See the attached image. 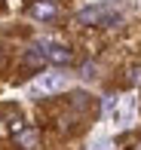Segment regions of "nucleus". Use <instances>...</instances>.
I'll return each instance as SVG.
<instances>
[{"label":"nucleus","instance_id":"nucleus-1","mask_svg":"<svg viewBox=\"0 0 141 150\" xmlns=\"http://www.w3.org/2000/svg\"><path fill=\"white\" fill-rule=\"evenodd\" d=\"M80 22L83 25H120V12H111L104 6H89V9L80 12Z\"/></svg>","mask_w":141,"mask_h":150},{"label":"nucleus","instance_id":"nucleus-6","mask_svg":"<svg viewBox=\"0 0 141 150\" xmlns=\"http://www.w3.org/2000/svg\"><path fill=\"white\" fill-rule=\"evenodd\" d=\"M16 135H18V141H22V144H34V138H37L34 132H16Z\"/></svg>","mask_w":141,"mask_h":150},{"label":"nucleus","instance_id":"nucleus-2","mask_svg":"<svg viewBox=\"0 0 141 150\" xmlns=\"http://www.w3.org/2000/svg\"><path fill=\"white\" fill-rule=\"evenodd\" d=\"M64 86H68V77H64V74H52V71H46L43 77L37 80L34 89H37V92H46V95H52V92H62Z\"/></svg>","mask_w":141,"mask_h":150},{"label":"nucleus","instance_id":"nucleus-5","mask_svg":"<svg viewBox=\"0 0 141 150\" xmlns=\"http://www.w3.org/2000/svg\"><path fill=\"white\" fill-rule=\"evenodd\" d=\"M132 110H135V101H132V98H126V101H123V107H120V110H113V122L126 126V122L132 120Z\"/></svg>","mask_w":141,"mask_h":150},{"label":"nucleus","instance_id":"nucleus-4","mask_svg":"<svg viewBox=\"0 0 141 150\" xmlns=\"http://www.w3.org/2000/svg\"><path fill=\"white\" fill-rule=\"evenodd\" d=\"M31 16L34 18H52L55 16V3H52V0H40V3L31 6Z\"/></svg>","mask_w":141,"mask_h":150},{"label":"nucleus","instance_id":"nucleus-3","mask_svg":"<svg viewBox=\"0 0 141 150\" xmlns=\"http://www.w3.org/2000/svg\"><path fill=\"white\" fill-rule=\"evenodd\" d=\"M37 52H40L43 58H49L52 64H68V61H71V49H68V46H62V43H43Z\"/></svg>","mask_w":141,"mask_h":150},{"label":"nucleus","instance_id":"nucleus-7","mask_svg":"<svg viewBox=\"0 0 141 150\" xmlns=\"http://www.w3.org/2000/svg\"><path fill=\"white\" fill-rule=\"evenodd\" d=\"M129 74H132V77H129V80H132V83H138V80H141V67H132V71H129Z\"/></svg>","mask_w":141,"mask_h":150},{"label":"nucleus","instance_id":"nucleus-8","mask_svg":"<svg viewBox=\"0 0 141 150\" xmlns=\"http://www.w3.org/2000/svg\"><path fill=\"white\" fill-rule=\"evenodd\" d=\"M92 150H111V141H98V144L92 147Z\"/></svg>","mask_w":141,"mask_h":150}]
</instances>
